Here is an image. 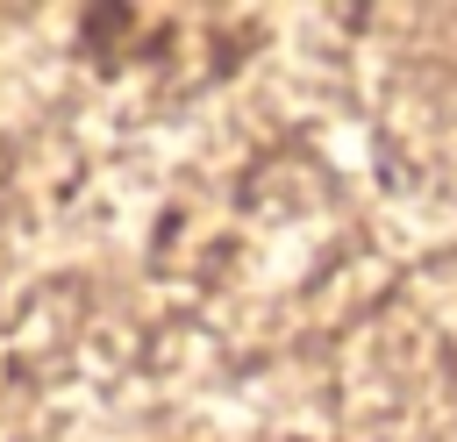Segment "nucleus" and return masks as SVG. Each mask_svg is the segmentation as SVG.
I'll return each mask as SVG.
<instances>
[]
</instances>
